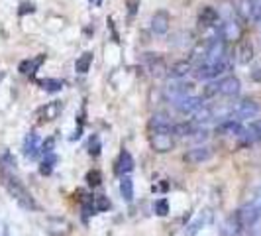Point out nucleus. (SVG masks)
Here are the masks:
<instances>
[{"label": "nucleus", "instance_id": "obj_1", "mask_svg": "<svg viewBox=\"0 0 261 236\" xmlns=\"http://www.w3.org/2000/svg\"><path fill=\"white\" fill-rule=\"evenodd\" d=\"M2 183H4V187H6V191L10 193V197H12L24 211H37V203H35V199L32 197V193L28 191V189H26L12 173L2 171Z\"/></svg>", "mask_w": 261, "mask_h": 236}, {"label": "nucleus", "instance_id": "obj_2", "mask_svg": "<svg viewBox=\"0 0 261 236\" xmlns=\"http://www.w3.org/2000/svg\"><path fill=\"white\" fill-rule=\"evenodd\" d=\"M240 89H242L240 79L230 75V77L220 79L218 83L208 85L204 89V97H214V94H220V97H236V94H240Z\"/></svg>", "mask_w": 261, "mask_h": 236}, {"label": "nucleus", "instance_id": "obj_3", "mask_svg": "<svg viewBox=\"0 0 261 236\" xmlns=\"http://www.w3.org/2000/svg\"><path fill=\"white\" fill-rule=\"evenodd\" d=\"M257 114H259V105L253 99H244V101L236 103L232 107V110H230V118L232 120H238V122L247 120V118H253Z\"/></svg>", "mask_w": 261, "mask_h": 236}, {"label": "nucleus", "instance_id": "obj_4", "mask_svg": "<svg viewBox=\"0 0 261 236\" xmlns=\"http://www.w3.org/2000/svg\"><path fill=\"white\" fill-rule=\"evenodd\" d=\"M230 59L228 57H224L222 61H218V63H200L198 67H196V71H194V75L198 77V79H216V77H220L222 73H226L228 69H230Z\"/></svg>", "mask_w": 261, "mask_h": 236}, {"label": "nucleus", "instance_id": "obj_5", "mask_svg": "<svg viewBox=\"0 0 261 236\" xmlns=\"http://www.w3.org/2000/svg\"><path fill=\"white\" fill-rule=\"evenodd\" d=\"M236 218H238L240 226L245 230V228H251V226H255V224L259 222L261 211L255 207V203H247V205H244V207L236 213Z\"/></svg>", "mask_w": 261, "mask_h": 236}, {"label": "nucleus", "instance_id": "obj_6", "mask_svg": "<svg viewBox=\"0 0 261 236\" xmlns=\"http://www.w3.org/2000/svg\"><path fill=\"white\" fill-rule=\"evenodd\" d=\"M224 57H228L226 55V41L220 36H216V37H212L210 41H208V45H206V59H204V63H218Z\"/></svg>", "mask_w": 261, "mask_h": 236}, {"label": "nucleus", "instance_id": "obj_7", "mask_svg": "<svg viewBox=\"0 0 261 236\" xmlns=\"http://www.w3.org/2000/svg\"><path fill=\"white\" fill-rule=\"evenodd\" d=\"M149 144H151V148H153L155 152L167 154V152L173 150L175 140H173V134H171V132H151Z\"/></svg>", "mask_w": 261, "mask_h": 236}, {"label": "nucleus", "instance_id": "obj_8", "mask_svg": "<svg viewBox=\"0 0 261 236\" xmlns=\"http://www.w3.org/2000/svg\"><path fill=\"white\" fill-rule=\"evenodd\" d=\"M192 89H194V85L192 83H189V81H173V83H169L167 85V89H165V97L171 101V103H175V101H179V99H183V97H189V94H192Z\"/></svg>", "mask_w": 261, "mask_h": 236}, {"label": "nucleus", "instance_id": "obj_9", "mask_svg": "<svg viewBox=\"0 0 261 236\" xmlns=\"http://www.w3.org/2000/svg\"><path fill=\"white\" fill-rule=\"evenodd\" d=\"M220 37L224 41H240L242 39V24L238 22V18L230 16L222 22L220 26Z\"/></svg>", "mask_w": 261, "mask_h": 236}, {"label": "nucleus", "instance_id": "obj_10", "mask_svg": "<svg viewBox=\"0 0 261 236\" xmlns=\"http://www.w3.org/2000/svg\"><path fill=\"white\" fill-rule=\"evenodd\" d=\"M173 107H175L181 114H191V116H192L198 109L204 107V99H202V97H196V94H189V97H183V99L175 101Z\"/></svg>", "mask_w": 261, "mask_h": 236}, {"label": "nucleus", "instance_id": "obj_11", "mask_svg": "<svg viewBox=\"0 0 261 236\" xmlns=\"http://www.w3.org/2000/svg\"><path fill=\"white\" fill-rule=\"evenodd\" d=\"M45 230L51 236H67L71 232V224H69V220H65L61 217H49L45 222Z\"/></svg>", "mask_w": 261, "mask_h": 236}, {"label": "nucleus", "instance_id": "obj_12", "mask_svg": "<svg viewBox=\"0 0 261 236\" xmlns=\"http://www.w3.org/2000/svg\"><path fill=\"white\" fill-rule=\"evenodd\" d=\"M210 222H212V211H210V209H204V211H200V213L196 215V218L187 226L185 234H187V236H194L196 232H200L204 226H208Z\"/></svg>", "mask_w": 261, "mask_h": 236}, {"label": "nucleus", "instance_id": "obj_13", "mask_svg": "<svg viewBox=\"0 0 261 236\" xmlns=\"http://www.w3.org/2000/svg\"><path fill=\"white\" fill-rule=\"evenodd\" d=\"M212 158V148L210 146H196L192 150H189L185 154V162L192 163V165H198V163H204Z\"/></svg>", "mask_w": 261, "mask_h": 236}, {"label": "nucleus", "instance_id": "obj_14", "mask_svg": "<svg viewBox=\"0 0 261 236\" xmlns=\"http://www.w3.org/2000/svg\"><path fill=\"white\" fill-rule=\"evenodd\" d=\"M143 63H145L147 71H149L151 75H155V77H161V75L167 71V65H165L163 57L157 55V54H145Z\"/></svg>", "mask_w": 261, "mask_h": 236}, {"label": "nucleus", "instance_id": "obj_15", "mask_svg": "<svg viewBox=\"0 0 261 236\" xmlns=\"http://www.w3.org/2000/svg\"><path fill=\"white\" fill-rule=\"evenodd\" d=\"M240 138H242L244 144H257V142H261V118L249 122V124L242 130Z\"/></svg>", "mask_w": 261, "mask_h": 236}, {"label": "nucleus", "instance_id": "obj_16", "mask_svg": "<svg viewBox=\"0 0 261 236\" xmlns=\"http://www.w3.org/2000/svg\"><path fill=\"white\" fill-rule=\"evenodd\" d=\"M169 26H171V18L165 10H159V12H155L151 16V30L153 34H157V36H163L169 32Z\"/></svg>", "mask_w": 261, "mask_h": 236}, {"label": "nucleus", "instance_id": "obj_17", "mask_svg": "<svg viewBox=\"0 0 261 236\" xmlns=\"http://www.w3.org/2000/svg\"><path fill=\"white\" fill-rule=\"evenodd\" d=\"M22 150H24V156L30 158V160H35V158L41 154V144H39V138H37L35 132H30V134L24 138Z\"/></svg>", "mask_w": 261, "mask_h": 236}, {"label": "nucleus", "instance_id": "obj_18", "mask_svg": "<svg viewBox=\"0 0 261 236\" xmlns=\"http://www.w3.org/2000/svg\"><path fill=\"white\" fill-rule=\"evenodd\" d=\"M253 59V45L249 39H240L238 47H236V63L240 65H247Z\"/></svg>", "mask_w": 261, "mask_h": 236}, {"label": "nucleus", "instance_id": "obj_19", "mask_svg": "<svg viewBox=\"0 0 261 236\" xmlns=\"http://www.w3.org/2000/svg\"><path fill=\"white\" fill-rule=\"evenodd\" d=\"M220 22V12L212 6H204L200 12H198V24L202 28H212Z\"/></svg>", "mask_w": 261, "mask_h": 236}, {"label": "nucleus", "instance_id": "obj_20", "mask_svg": "<svg viewBox=\"0 0 261 236\" xmlns=\"http://www.w3.org/2000/svg\"><path fill=\"white\" fill-rule=\"evenodd\" d=\"M149 130L151 132H171L173 126H171V120L165 112H155L149 118Z\"/></svg>", "mask_w": 261, "mask_h": 236}, {"label": "nucleus", "instance_id": "obj_21", "mask_svg": "<svg viewBox=\"0 0 261 236\" xmlns=\"http://www.w3.org/2000/svg\"><path fill=\"white\" fill-rule=\"evenodd\" d=\"M63 110V103L61 101H51L47 103L41 110H39V120L41 122H49V120H55Z\"/></svg>", "mask_w": 261, "mask_h": 236}, {"label": "nucleus", "instance_id": "obj_22", "mask_svg": "<svg viewBox=\"0 0 261 236\" xmlns=\"http://www.w3.org/2000/svg\"><path fill=\"white\" fill-rule=\"evenodd\" d=\"M242 130H244L242 122L232 120V118H226V120H222V122L216 126V132H218L220 136H240Z\"/></svg>", "mask_w": 261, "mask_h": 236}, {"label": "nucleus", "instance_id": "obj_23", "mask_svg": "<svg viewBox=\"0 0 261 236\" xmlns=\"http://www.w3.org/2000/svg\"><path fill=\"white\" fill-rule=\"evenodd\" d=\"M134 165H136V163H134V158H132V154L124 150V152L120 154V158H118V163H116V171H118L120 175H124V177H126L130 171H134Z\"/></svg>", "mask_w": 261, "mask_h": 236}, {"label": "nucleus", "instance_id": "obj_24", "mask_svg": "<svg viewBox=\"0 0 261 236\" xmlns=\"http://www.w3.org/2000/svg\"><path fill=\"white\" fill-rule=\"evenodd\" d=\"M43 61H45V55H35V57H32V59H26V61L20 63V73H24V75H34V73L43 65Z\"/></svg>", "mask_w": 261, "mask_h": 236}, {"label": "nucleus", "instance_id": "obj_25", "mask_svg": "<svg viewBox=\"0 0 261 236\" xmlns=\"http://www.w3.org/2000/svg\"><path fill=\"white\" fill-rule=\"evenodd\" d=\"M0 167L6 173L16 169V158L12 156V152L8 148H0Z\"/></svg>", "mask_w": 261, "mask_h": 236}, {"label": "nucleus", "instance_id": "obj_26", "mask_svg": "<svg viewBox=\"0 0 261 236\" xmlns=\"http://www.w3.org/2000/svg\"><path fill=\"white\" fill-rule=\"evenodd\" d=\"M236 14L242 20L253 18V0H238L236 2Z\"/></svg>", "mask_w": 261, "mask_h": 236}, {"label": "nucleus", "instance_id": "obj_27", "mask_svg": "<svg viewBox=\"0 0 261 236\" xmlns=\"http://www.w3.org/2000/svg\"><path fill=\"white\" fill-rule=\"evenodd\" d=\"M242 230H244V228L240 226L236 215H232L230 218H226V222L222 224V236H238Z\"/></svg>", "mask_w": 261, "mask_h": 236}, {"label": "nucleus", "instance_id": "obj_28", "mask_svg": "<svg viewBox=\"0 0 261 236\" xmlns=\"http://www.w3.org/2000/svg\"><path fill=\"white\" fill-rule=\"evenodd\" d=\"M120 195L126 203H132L134 201V181L130 177H122L120 181Z\"/></svg>", "mask_w": 261, "mask_h": 236}, {"label": "nucleus", "instance_id": "obj_29", "mask_svg": "<svg viewBox=\"0 0 261 236\" xmlns=\"http://www.w3.org/2000/svg\"><path fill=\"white\" fill-rule=\"evenodd\" d=\"M191 69H192V63H191V61H179V63H175V65L169 69V75H171L173 79H183Z\"/></svg>", "mask_w": 261, "mask_h": 236}, {"label": "nucleus", "instance_id": "obj_30", "mask_svg": "<svg viewBox=\"0 0 261 236\" xmlns=\"http://www.w3.org/2000/svg\"><path fill=\"white\" fill-rule=\"evenodd\" d=\"M196 132V126L192 122H179L173 126V134L181 136V138H191Z\"/></svg>", "mask_w": 261, "mask_h": 236}, {"label": "nucleus", "instance_id": "obj_31", "mask_svg": "<svg viewBox=\"0 0 261 236\" xmlns=\"http://www.w3.org/2000/svg\"><path fill=\"white\" fill-rule=\"evenodd\" d=\"M37 85L43 89V91H47V92H57V91H61L63 89V81H59V79H39L37 81Z\"/></svg>", "mask_w": 261, "mask_h": 236}, {"label": "nucleus", "instance_id": "obj_32", "mask_svg": "<svg viewBox=\"0 0 261 236\" xmlns=\"http://www.w3.org/2000/svg\"><path fill=\"white\" fill-rule=\"evenodd\" d=\"M90 65H92V54H90V52H85V54L77 59L75 71H77V73H87V71L90 69Z\"/></svg>", "mask_w": 261, "mask_h": 236}, {"label": "nucleus", "instance_id": "obj_33", "mask_svg": "<svg viewBox=\"0 0 261 236\" xmlns=\"http://www.w3.org/2000/svg\"><path fill=\"white\" fill-rule=\"evenodd\" d=\"M55 163H57V156H55V154H47V156L43 158V162H41V167H39L41 175H49L51 171H53Z\"/></svg>", "mask_w": 261, "mask_h": 236}, {"label": "nucleus", "instance_id": "obj_34", "mask_svg": "<svg viewBox=\"0 0 261 236\" xmlns=\"http://www.w3.org/2000/svg\"><path fill=\"white\" fill-rule=\"evenodd\" d=\"M212 118H214V112H212V109H208L206 105L192 114V120L194 122H208V120H212Z\"/></svg>", "mask_w": 261, "mask_h": 236}, {"label": "nucleus", "instance_id": "obj_35", "mask_svg": "<svg viewBox=\"0 0 261 236\" xmlns=\"http://www.w3.org/2000/svg\"><path fill=\"white\" fill-rule=\"evenodd\" d=\"M94 211L96 213H102V211H108L110 209V201L104 197V195H98V197H94Z\"/></svg>", "mask_w": 261, "mask_h": 236}, {"label": "nucleus", "instance_id": "obj_36", "mask_svg": "<svg viewBox=\"0 0 261 236\" xmlns=\"http://www.w3.org/2000/svg\"><path fill=\"white\" fill-rule=\"evenodd\" d=\"M153 209H155V213H157L159 217H165V215L169 213V203H167V199H159V201H155Z\"/></svg>", "mask_w": 261, "mask_h": 236}, {"label": "nucleus", "instance_id": "obj_37", "mask_svg": "<svg viewBox=\"0 0 261 236\" xmlns=\"http://www.w3.org/2000/svg\"><path fill=\"white\" fill-rule=\"evenodd\" d=\"M100 181H102V175H100V171H98V169H92V171H88V173H87V183H88L90 187L100 185Z\"/></svg>", "mask_w": 261, "mask_h": 236}, {"label": "nucleus", "instance_id": "obj_38", "mask_svg": "<svg viewBox=\"0 0 261 236\" xmlns=\"http://www.w3.org/2000/svg\"><path fill=\"white\" fill-rule=\"evenodd\" d=\"M53 148H55V138L53 136H49L43 144H41V154L47 156V154H53Z\"/></svg>", "mask_w": 261, "mask_h": 236}, {"label": "nucleus", "instance_id": "obj_39", "mask_svg": "<svg viewBox=\"0 0 261 236\" xmlns=\"http://www.w3.org/2000/svg\"><path fill=\"white\" fill-rule=\"evenodd\" d=\"M88 148H90V150H88V154H90V156H94V158H96V156L100 154V140H98L96 136H94V138L90 140V144H88Z\"/></svg>", "mask_w": 261, "mask_h": 236}, {"label": "nucleus", "instance_id": "obj_40", "mask_svg": "<svg viewBox=\"0 0 261 236\" xmlns=\"http://www.w3.org/2000/svg\"><path fill=\"white\" fill-rule=\"evenodd\" d=\"M18 12H20V16H24V14H28V12L34 14V12H35V4H34V2H22Z\"/></svg>", "mask_w": 261, "mask_h": 236}, {"label": "nucleus", "instance_id": "obj_41", "mask_svg": "<svg viewBox=\"0 0 261 236\" xmlns=\"http://www.w3.org/2000/svg\"><path fill=\"white\" fill-rule=\"evenodd\" d=\"M251 20L261 22V0H253V18Z\"/></svg>", "mask_w": 261, "mask_h": 236}, {"label": "nucleus", "instance_id": "obj_42", "mask_svg": "<svg viewBox=\"0 0 261 236\" xmlns=\"http://www.w3.org/2000/svg\"><path fill=\"white\" fill-rule=\"evenodd\" d=\"M191 138H192V140H196V142H202V140H206V138H208V130H204V128H202V130H198V128H196V132H194Z\"/></svg>", "mask_w": 261, "mask_h": 236}, {"label": "nucleus", "instance_id": "obj_43", "mask_svg": "<svg viewBox=\"0 0 261 236\" xmlns=\"http://www.w3.org/2000/svg\"><path fill=\"white\" fill-rule=\"evenodd\" d=\"M251 203H255V207L261 211V189H259V191H257V195H255V199L251 201Z\"/></svg>", "mask_w": 261, "mask_h": 236}, {"label": "nucleus", "instance_id": "obj_44", "mask_svg": "<svg viewBox=\"0 0 261 236\" xmlns=\"http://www.w3.org/2000/svg\"><path fill=\"white\" fill-rule=\"evenodd\" d=\"M251 79H253V81H261V69H255V71L251 73Z\"/></svg>", "mask_w": 261, "mask_h": 236}, {"label": "nucleus", "instance_id": "obj_45", "mask_svg": "<svg viewBox=\"0 0 261 236\" xmlns=\"http://www.w3.org/2000/svg\"><path fill=\"white\" fill-rule=\"evenodd\" d=\"M4 75H6L4 71H0V81H2V79H4Z\"/></svg>", "mask_w": 261, "mask_h": 236}, {"label": "nucleus", "instance_id": "obj_46", "mask_svg": "<svg viewBox=\"0 0 261 236\" xmlns=\"http://www.w3.org/2000/svg\"><path fill=\"white\" fill-rule=\"evenodd\" d=\"M92 2H94V4H100V2H102V0H92Z\"/></svg>", "mask_w": 261, "mask_h": 236}, {"label": "nucleus", "instance_id": "obj_47", "mask_svg": "<svg viewBox=\"0 0 261 236\" xmlns=\"http://www.w3.org/2000/svg\"><path fill=\"white\" fill-rule=\"evenodd\" d=\"M4 236H8V228H6V230H4Z\"/></svg>", "mask_w": 261, "mask_h": 236}]
</instances>
